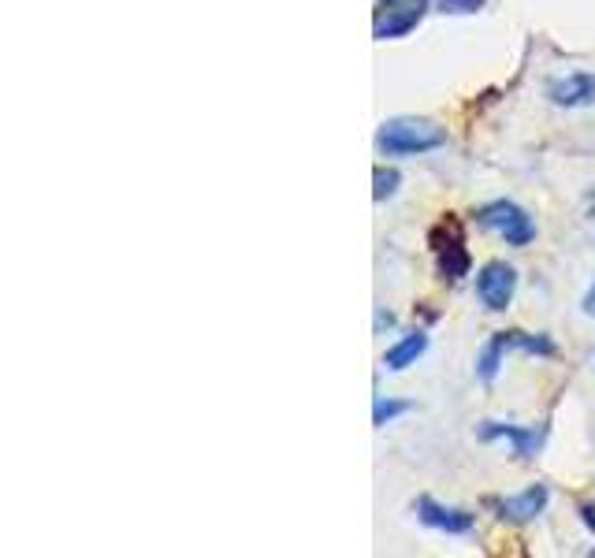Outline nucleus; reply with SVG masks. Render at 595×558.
Instances as JSON below:
<instances>
[{
    "mask_svg": "<svg viewBox=\"0 0 595 558\" xmlns=\"http://www.w3.org/2000/svg\"><path fill=\"white\" fill-rule=\"evenodd\" d=\"M447 146V128L432 120H417V116H394L376 131V149L384 157H421V153L444 149Z\"/></svg>",
    "mask_w": 595,
    "mask_h": 558,
    "instance_id": "1",
    "label": "nucleus"
},
{
    "mask_svg": "<svg viewBox=\"0 0 595 558\" xmlns=\"http://www.w3.org/2000/svg\"><path fill=\"white\" fill-rule=\"evenodd\" d=\"M510 350H525V354H555V343L547 336H529V331H495L476 354V380L491 384L499 376L502 362H507Z\"/></svg>",
    "mask_w": 595,
    "mask_h": 558,
    "instance_id": "2",
    "label": "nucleus"
},
{
    "mask_svg": "<svg viewBox=\"0 0 595 558\" xmlns=\"http://www.w3.org/2000/svg\"><path fill=\"white\" fill-rule=\"evenodd\" d=\"M476 223H481L484 231H495V235L513 250H525L529 242L536 239V223H532V216L521 209L518 202H507V197L484 205V209L476 213Z\"/></svg>",
    "mask_w": 595,
    "mask_h": 558,
    "instance_id": "3",
    "label": "nucleus"
},
{
    "mask_svg": "<svg viewBox=\"0 0 595 558\" xmlns=\"http://www.w3.org/2000/svg\"><path fill=\"white\" fill-rule=\"evenodd\" d=\"M428 15V0H376L373 12V38L376 41H399L413 34L421 20Z\"/></svg>",
    "mask_w": 595,
    "mask_h": 558,
    "instance_id": "4",
    "label": "nucleus"
},
{
    "mask_svg": "<svg viewBox=\"0 0 595 558\" xmlns=\"http://www.w3.org/2000/svg\"><path fill=\"white\" fill-rule=\"evenodd\" d=\"M428 242H432V254H436L439 276L450 279V283H458V279H465V276H469L473 260H469V250H465L462 223H458L454 216H447V220L439 223V228L428 235Z\"/></svg>",
    "mask_w": 595,
    "mask_h": 558,
    "instance_id": "5",
    "label": "nucleus"
},
{
    "mask_svg": "<svg viewBox=\"0 0 595 558\" xmlns=\"http://www.w3.org/2000/svg\"><path fill=\"white\" fill-rule=\"evenodd\" d=\"M476 439L481 444H510L513 458L521 462H532L544 447V428L539 425H507V421H484L476 428Z\"/></svg>",
    "mask_w": 595,
    "mask_h": 558,
    "instance_id": "6",
    "label": "nucleus"
},
{
    "mask_svg": "<svg viewBox=\"0 0 595 558\" xmlns=\"http://www.w3.org/2000/svg\"><path fill=\"white\" fill-rule=\"evenodd\" d=\"M518 291V272L507 260H488V265L476 272V299L488 313H507Z\"/></svg>",
    "mask_w": 595,
    "mask_h": 558,
    "instance_id": "7",
    "label": "nucleus"
},
{
    "mask_svg": "<svg viewBox=\"0 0 595 558\" xmlns=\"http://www.w3.org/2000/svg\"><path fill=\"white\" fill-rule=\"evenodd\" d=\"M413 510H417V518L425 521L428 529H436V533H447V536H469L476 529V518L469 514V510L447 507V502H436L432 495H421V499L413 502Z\"/></svg>",
    "mask_w": 595,
    "mask_h": 558,
    "instance_id": "8",
    "label": "nucleus"
},
{
    "mask_svg": "<svg viewBox=\"0 0 595 558\" xmlns=\"http://www.w3.org/2000/svg\"><path fill=\"white\" fill-rule=\"evenodd\" d=\"M547 502H551V492H547L544 484H532V488L507 495V499H491V507H495V514L502 521H510V525H529V521H536L544 514Z\"/></svg>",
    "mask_w": 595,
    "mask_h": 558,
    "instance_id": "9",
    "label": "nucleus"
},
{
    "mask_svg": "<svg viewBox=\"0 0 595 558\" xmlns=\"http://www.w3.org/2000/svg\"><path fill=\"white\" fill-rule=\"evenodd\" d=\"M547 97L558 108H584L595 101V75L592 71H570L562 78L547 83Z\"/></svg>",
    "mask_w": 595,
    "mask_h": 558,
    "instance_id": "10",
    "label": "nucleus"
},
{
    "mask_svg": "<svg viewBox=\"0 0 595 558\" xmlns=\"http://www.w3.org/2000/svg\"><path fill=\"white\" fill-rule=\"evenodd\" d=\"M428 350V336L425 331H405V336L399 339L394 347H387V354H384V365L391 368V373H405L410 365H417V357Z\"/></svg>",
    "mask_w": 595,
    "mask_h": 558,
    "instance_id": "11",
    "label": "nucleus"
},
{
    "mask_svg": "<svg viewBox=\"0 0 595 558\" xmlns=\"http://www.w3.org/2000/svg\"><path fill=\"white\" fill-rule=\"evenodd\" d=\"M402 413H410V402H402V399H376V407H373V425H376V428H384V425H391L394 417H402Z\"/></svg>",
    "mask_w": 595,
    "mask_h": 558,
    "instance_id": "12",
    "label": "nucleus"
},
{
    "mask_svg": "<svg viewBox=\"0 0 595 558\" xmlns=\"http://www.w3.org/2000/svg\"><path fill=\"white\" fill-rule=\"evenodd\" d=\"M373 179H376V191H373L376 202H384V197H391L394 191H399V183H402V175L394 172V168H376Z\"/></svg>",
    "mask_w": 595,
    "mask_h": 558,
    "instance_id": "13",
    "label": "nucleus"
},
{
    "mask_svg": "<svg viewBox=\"0 0 595 558\" xmlns=\"http://www.w3.org/2000/svg\"><path fill=\"white\" fill-rule=\"evenodd\" d=\"M488 0H436V12L444 15H476Z\"/></svg>",
    "mask_w": 595,
    "mask_h": 558,
    "instance_id": "14",
    "label": "nucleus"
},
{
    "mask_svg": "<svg viewBox=\"0 0 595 558\" xmlns=\"http://www.w3.org/2000/svg\"><path fill=\"white\" fill-rule=\"evenodd\" d=\"M581 521L592 529V536H595V502H581Z\"/></svg>",
    "mask_w": 595,
    "mask_h": 558,
    "instance_id": "15",
    "label": "nucleus"
},
{
    "mask_svg": "<svg viewBox=\"0 0 595 558\" xmlns=\"http://www.w3.org/2000/svg\"><path fill=\"white\" fill-rule=\"evenodd\" d=\"M581 310H584V317H595V279H592V287H588V294H584V302H581Z\"/></svg>",
    "mask_w": 595,
    "mask_h": 558,
    "instance_id": "16",
    "label": "nucleus"
},
{
    "mask_svg": "<svg viewBox=\"0 0 595 558\" xmlns=\"http://www.w3.org/2000/svg\"><path fill=\"white\" fill-rule=\"evenodd\" d=\"M592 213H595V194H592Z\"/></svg>",
    "mask_w": 595,
    "mask_h": 558,
    "instance_id": "17",
    "label": "nucleus"
}]
</instances>
